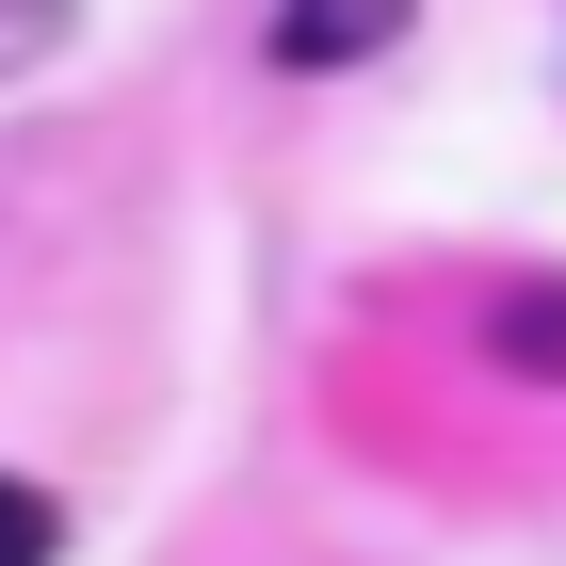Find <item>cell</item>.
Here are the masks:
<instances>
[{
	"label": "cell",
	"mask_w": 566,
	"mask_h": 566,
	"mask_svg": "<svg viewBox=\"0 0 566 566\" xmlns=\"http://www.w3.org/2000/svg\"><path fill=\"white\" fill-rule=\"evenodd\" d=\"M49 551H65V518H49V485H17V470H0V566H49Z\"/></svg>",
	"instance_id": "obj_3"
},
{
	"label": "cell",
	"mask_w": 566,
	"mask_h": 566,
	"mask_svg": "<svg viewBox=\"0 0 566 566\" xmlns=\"http://www.w3.org/2000/svg\"><path fill=\"white\" fill-rule=\"evenodd\" d=\"M485 340L518 356V373H551V389H566V275H551V292H502V324H485Z\"/></svg>",
	"instance_id": "obj_2"
},
{
	"label": "cell",
	"mask_w": 566,
	"mask_h": 566,
	"mask_svg": "<svg viewBox=\"0 0 566 566\" xmlns=\"http://www.w3.org/2000/svg\"><path fill=\"white\" fill-rule=\"evenodd\" d=\"M65 17H82V0H0V82H17V65H49V49H65Z\"/></svg>",
	"instance_id": "obj_4"
},
{
	"label": "cell",
	"mask_w": 566,
	"mask_h": 566,
	"mask_svg": "<svg viewBox=\"0 0 566 566\" xmlns=\"http://www.w3.org/2000/svg\"><path fill=\"white\" fill-rule=\"evenodd\" d=\"M389 33H405V0H275V65H356Z\"/></svg>",
	"instance_id": "obj_1"
}]
</instances>
